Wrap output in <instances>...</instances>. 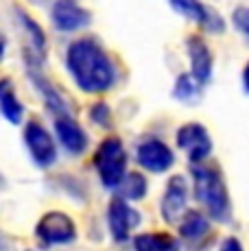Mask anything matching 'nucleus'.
I'll return each instance as SVG.
<instances>
[{
    "mask_svg": "<svg viewBox=\"0 0 249 251\" xmlns=\"http://www.w3.org/2000/svg\"><path fill=\"white\" fill-rule=\"evenodd\" d=\"M136 160L149 173H166L175 164V153L166 142L157 138H145L136 147Z\"/></svg>",
    "mask_w": 249,
    "mask_h": 251,
    "instance_id": "nucleus-10",
    "label": "nucleus"
},
{
    "mask_svg": "<svg viewBox=\"0 0 249 251\" xmlns=\"http://www.w3.org/2000/svg\"><path fill=\"white\" fill-rule=\"evenodd\" d=\"M16 16H18V22H20L22 31H25V35H26V48H25L26 64L31 70H37L46 59V35L40 24L33 20V18H28L25 11L18 9Z\"/></svg>",
    "mask_w": 249,
    "mask_h": 251,
    "instance_id": "nucleus-11",
    "label": "nucleus"
},
{
    "mask_svg": "<svg viewBox=\"0 0 249 251\" xmlns=\"http://www.w3.org/2000/svg\"><path fill=\"white\" fill-rule=\"evenodd\" d=\"M66 68L75 85L85 94H103L116 83V66L94 37H81L68 46Z\"/></svg>",
    "mask_w": 249,
    "mask_h": 251,
    "instance_id": "nucleus-1",
    "label": "nucleus"
},
{
    "mask_svg": "<svg viewBox=\"0 0 249 251\" xmlns=\"http://www.w3.org/2000/svg\"><path fill=\"white\" fill-rule=\"evenodd\" d=\"M0 114L11 125H20L25 118V105L20 103L11 79H0Z\"/></svg>",
    "mask_w": 249,
    "mask_h": 251,
    "instance_id": "nucleus-16",
    "label": "nucleus"
},
{
    "mask_svg": "<svg viewBox=\"0 0 249 251\" xmlns=\"http://www.w3.org/2000/svg\"><path fill=\"white\" fill-rule=\"evenodd\" d=\"M116 190H118V197H123L124 201H140L147 197L149 183H147V177L142 175V173L131 171V173H124L123 175Z\"/></svg>",
    "mask_w": 249,
    "mask_h": 251,
    "instance_id": "nucleus-18",
    "label": "nucleus"
},
{
    "mask_svg": "<svg viewBox=\"0 0 249 251\" xmlns=\"http://www.w3.org/2000/svg\"><path fill=\"white\" fill-rule=\"evenodd\" d=\"M25 144L31 153V160L40 168H49L57 160L55 140L49 133V129L37 120H28L25 127Z\"/></svg>",
    "mask_w": 249,
    "mask_h": 251,
    "instance_id": "nucleus-6",
    "label": "nucleus"
},
{
    "mask_svg": "<svg viewBox=\"0 0 249 251\" xmlns=\"http://www.w3.org/2000/svg\"><path fill=\"white\" fill-rule=\"evenodd\" d=\"M4 55H7V37H4L2 33H0V64H2Z\"/></svg>",
    "mask_w": 249,
    "mask_h": 251,
    "instance_id": "nucleus-23",
    "label": "nucleus"
},
{
    "mask_svg": "<svg viewBox=\"0 0 249 251\" xmlns=\"http://www.w3.org/2000/svg\"><path fill=\"white\" fill-rule=\"evenodd\" d=\"M0 251H7V240L2 238V234H0Z\"/></svg>",
    "mask_w": 249,
    "mask_h": 251,
    "instance_id": "nucleus-25",
    "label": "nucleus"
},
{
    "mask_svg": "<svg viewBox=\"0 0 249 251\" xmlns=\"http://www.w3.org/2000/svg\"><path fill=\"white\" fill-rule=\"evenodd\" d=\"M193 186H195V199L203 207L205 216L219 223H227L232 216V205H229V192L223 181V175L217 166H203L195 164L193 166Z\"/></svg>",
    "mask_w": 249,
    "mask_h": 251,
    "instance_id": "nucleus-2",
    "label": "nucleus"
},
{
    "mask_svg": "<svg viewBox=\"0 0 249 251\" xmlns=\"http://www.w3.org/2000/svg\"><path fill=\"white\" fill-rule=\"evenodd\" d=\"M201 92H203V85L195 79L190 72L186 75H179L175 79V85H173V99L179 100V103H186V105H195L201 100Z\"/></svg>",
    "mask_w": 249,
    "mask_h": 251,
    "instance_id": "nucleus-19",
    "label": "nucleus"
},
{
    "mask_svg": "<svg viewBox=\"0 0 249 251\" xmlns=\"http://www.w3.org/2000/svg\"><path fill=\"white\" fill-rule=\"evenodd\" d=\"M136 251H181L179 240L166 231H151V234H140L133 238Z\"/></svg>",
    "mask_w": 249,
    "mask_h": 251,
    "instance_id": "nucleus-17",
    "label": "nucleus"
},
{
    "mask_svg": "<svg viewBox=\"0 0 249 251\" xmlns=\"http://www.w3.org/2000/svg\"><path fill=\"white\" fill-rule=\"evenodd\" d=\"M35 236L44 247L70 245L76 240V225L66 212H46L35 225Z\"/></svg>",
    "mask_w": 249,
    "mask_h": 251,
    "instance_id": "nucleus-4",
    "label": "nucleus"
},
{
    "mask_svg": "<svg viewBox=\"0 0 249 251\" xmlns=\"http://www.w3.org/2000/svg\"><path fill=\"white\" fill-rule=\"evenodd\" d=\"M243 90L249 94V61H247L245 70H243Z\"/></svg>",
    "mask_w": 249,
    "mask_h": 251,
    "instance_id": "nucleus-24",
    "label": "nucleus"
},
{
    "mask_svg": "<svg viewBox=\"0 0 249 251\" xmlns=\"http://www.w3.org/2000/svg\"><path fill=\"white\" fill-rule=\"evenodd\" d=\"M35 2H46V0H35Z\"/></svg>",
    "mask_w": 249,
    "mask_h": 251,
    "instance_id": "nucleus-27",
    "label": "nucleus"
},
{
    "mask_svg": "<svg viewBox=\"0 0 249 251\" xmlns=\"http://www.w3.org/2000/svg\"><path fill=\"white\" fill-rule=\"evenodd\" d=\"M94 168L99 173V179L107 190H116L118 181L127 173V151L118 136H107L97 147L94 153Z\"/></svg>",
    "mask_w": 249,
    "mask_h": 251,
    "instance_id": "nucleus-3",
    "label": "nucleus"
},
{
    "mask_svg": "<svg viewBox=\"0 0 249 251\" xmlns=\"http://www.w3.org/2000/svg\"><path fill=\"white\" fill-rule=\"evenodd\" d=\"M186 52H188V61H190V75L201 85H205L212 79V70H214V55L210 50L208 42L201 35H190L186 40Z\"/></svg>",
    "mask_w": 249,
    "mask_h": 251,
    "instance_id": "nucleus-12",
    "label": "nucleus"
},
{
    "mask_svg": "<svg viewBox=\"0 0 249 251\" xmlns=\"http://www.w3.org/2000/svg\"><path fill=\"white\" fill-rule=\"evenodd\" d=\"M171 7L179 13L186 20H193L195 24H199L203 31L214 33V35H221L225 33L227 24H225L223 16L217 11V9L208 7L201 0H171Z\"/></svg>",
    "mask_w": 249,
    "mask_h": 251,
    "instance_id": "nucleus-7",
    "label": "nucleus"
},
{
    "mask_svg": "<svg viewBox=\"0 0 249 251\" xmlns=\"http://www.w3.org/2000/svg\"><path fill=\"white\" fill-rule=\"evenodd\" d=\"M55 136L59 140L61 147L68 153H73V155H81L90 144L85 129L81 127L70 114L55 116Z\"/></svg>",
    "mask_w": 249,
    "mask_h": 251,
    "instance_id": "nucleus-14",
    "label": "nucleus"
},
{
    "mask_svg": "<svg viewBox=\"0 0 249 251\" xmlns=\"http://www.w3.org/2000/svg\"><path fill=\"white\" fill-rule=\"evenodd\" d=\"M4 186V177H2V173H0V188Z\"/></svg>",
    "mask_w": 249,
    "mask_h": 251,
    "instance_id": "nucleus-26",
    "label": "nucleus"
},
{
    "mask_svg": "<svg viewBox=\"0 0 249 251\" xmlns=\"http://www.w3.org/2000/svg\"><path fill=\"white\" fill-rule=\"evenodd\" d=\"M140 225V212L123 197H114L107 207V227L109 234L116 243H124L129 240V234Z\"/></svg>",
    "mask_w": 249,
    "mask_h": 251,
    "instance_id": "nucleus-9",
    "label": "nucleus"
},
{
    "mask_svg": "<svg viewBox=\"0 0 249 251\" xmlns=\"http://www.w3.org/2000/svg\"><path fill=\"white\" fill-rule=\"evenodd\" d=\"M219 251H245L241 245V240L234 238V236H229V238H225L221 243V247H219Z\"/></svg>",
    "mask_w": 249,
    "mask_h": 251,
    "instance_id": "nucleus-22",
    "label": "nucleus"
},
{
    "mask_svg": "<svg viewBox=\"0 0 249 251\" xmlns=\"http://www.w3.org/2000/svg\"><path fill=\"white\" fill-rule=\"evenodd\" d=\"M50 20L59 33H76L90 26L92 13L79 0H55L50 7Z\"/></svg>",
    "mask_w": 249,
    "mask_h": 251,
    "instance_id": "nucleus-8",
    "label": "nucleus"
},
{
    "mask_svg": "<svg viewBox=\"0 0 249 251\" xmlns=\"http://www.w3.org/2000/svg\"><path fill=\"white\" fill-rule=\"evenodd\" d=\"M177 227H179V236L188 243H199L210 234L208 216L201 214L199 210H186L177 221Z\"/></svg>",
    "mask_w": 249,
    "mask_h": 251,
    "instance_id": "nucleus-15",
    "label": "nucleus"
},
{
    "mask_svg": "<svg viewBox=\"0 0 249 251\" xmlns=\"http://www.w3.org/2000/svg\"><path fill=\"white\" fill-rule=\"evenodd\" d=\"M186 201H188V186L181 175H173L166 183V190L162 195L160 212L162 219L166 223H177L181 219V214L186 212Z\"/></svg>",
    "mask_w": 249,
    "mask_h": 251,
    "instance_id": "nucleus-13",
    "label": "nucleus"
},
{
    "mask_svg": "<svg viewBox=\"0 0 249 251\" xmlns=\"http://www.w3.org/2000/svg\"><path fill=\"white\" fill-rule=\"evenodd\" d=\"M177 149L186 153L193 164H201L210 157L212 153V138L205 125L201 123H186L177 129L175 133Z\"/></svg>",
    "mask_w": 249,
    "mask_h": 251,
    "instance_id": "nucleus-5",
    "label": "nucleus"
},
{
    "mask_svg": "<svg viewBox=\"0 0 249 251\" xmlns=\"http://www.w3.org/2000/svg\"><path fill=\"white\" fill-rule=\"evenodd\" d=\"M232 24L243 37L249 40V7H236L232 11Z\"/></svg>",
    "mask_w": 249,
    "mask_h": 251,
    "instance_id": "nucleus-21",
    "label": "nucleus"
},
{
    "mask_svg": "<svg viewBox=\"0 0 249 251\" xmlns=\"http://www.w3.org/2000/svg\"><path fill=\"white\" fill-rule=\"evenodd\" d=\"M90 118H92L94 125L99 127H109L112 125V109L105 100H97V103L90 107Z\"/></svg>",
    "mask_w": 249,
    "mask_h": 251,
    "instance_id": "nucleus-20",
    "label": "nucleus"
}]
</instances>
